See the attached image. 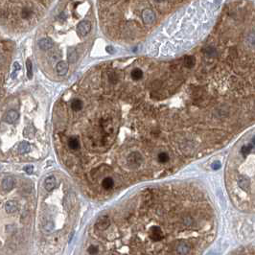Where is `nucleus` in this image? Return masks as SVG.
<instances>
[{
	"label": "nucleus",
	"instance_id": "obj_1",
	"mask_svg": "<svg viewBox=\"0 0 255 255\" xmlns=\"http://www.w3.org/2000/svg\"><path fill=\"white\" fill-rule=\"evenodd\" d=\"M52 0H0V22L14 29L35 24Z\"/></svg>",
	"mask_w": 255,
	"mask_h": 255
},
{
	"label": "nucleus",
	"instance_id": "obj_2",
	"mask_svg": "<svg viewBox=\"0 0 255 255\" xmlns=\"http://www.w3.org/2000/svg\"><path fill=\"white\" fill-rule=\"evenodd\" d=\"M127 162L131 168H138L142 163V156L138 151H133L127 156Z\"/></svg>",
	"mask_w": 255,
	"mask_h": 255
},
{
	"label": "nucleus",
	"instance_id": "obj_3",
	"mask_svg": "<svg viewBox=\"0 0 255 255\" xmlns=\"http://www.w3.org/2000/svg\"><path fill=\"white\" fill-rule=\"evenodd\" d=\"M91 30V23L83 20L77 25V33L80 36H86Z\"/></svg>",
	"mask_w": 255,
	"mask_h": 255
},
{
	"label": "nucleus",
	"instance_id": "obj_4",
	"mask_svg": "<svg viewBox=\"0 0 255 255\" xmlns=\"http://www.w3.org/2000/svg\"><path fill=\"white\" fill-rule=\"evenodd\" d=\"M18 118H19V113H18L16 110H15V109H12V110L7 111L3 116V120L8 124L15 123Z\"/></svg>",
	"mask_w": 255,
	"mask_h": 255
},
{
	"label": "nucleus",
	"instance_id": "obj_5",
	"mask_svg": "<svg viewBox=\"0 0 255 255\" xmlns=\"http://www.w3.org/2000/svg\"><path fill=\"white\" fill-rule=\"evenodd\" d=\"M54 46V41L52 39L49 38H43L39 40V47L42 51H48L52 49Z\"/></svg>",
	"mask_w": 255,
	"mask_h": 255
},
{
	"label": "nucleus",
	"instance_id": "obj_6",
	"mask_svg": "<svg viewBox=\"0 0 255 255\" xmlns=\"http://www.w3.org/2000/svg\"><path fill=\"white\" fill-rule=\"evenodd\" d=\"M109 224H110V221H109V218L107 216H102L96 221V227L100 230L107 229L109 226Z\"/></svg>",
	"mask_w": 255,
	"mask_h": 255
},
{
	"label": "nucleus",
	"instance_id": "obj_7",
	"mask_svg": "<svg viewBox=\"0 0 255 255\" xmlns=\"http://www.w3.org/2000/svg\"><path fill=\"white\" fill-rule=\"evenodd\" d=\"M150 236L154 241H161L163 239V232L160 227L153 226L150 230Z\"/></svg>",
	"mask_w": 255,
	"mask_h": 255
},
{
	"label": "nucleus",
	"instance_id": "obj_8",
	"mask_svg": "<svg viewBox=\"0 0 255 255\" xmlns=\"http://www.w3.org/2000/svg\"><path fill=\"white\" fill-rule=\"evenodd\" d=\"M4 208L8 214H14L18 210V204L15 200H9L5 203Z\"/></svg>",
	"mask_w": 255,
	"mask_h": 255
},
{
	"label": "nucleus",
	"instance_id": "obj_9",
	"mask_svg": "<svg viewBox=\"0 0 255 255\" xmlns=\"http://www.w3.org/2000/svg\"><path fill=\"white\" fill-rule=\"evenodd\" d=\"M68 68H69L68 63H66V62H64V60H60V62H59L57 63V66H56L57 73L59 76L65 75L66 73H67V71H68Z\"/></svg>",
	"mask_w": 255,
	"mask_h": 255
},
{
	"label": "nucleus",
	"instance_id": "obj_10",
	"mask_svg": "<svg viewBox=\"0 0 255 255\" xmlns=\"http://www.w3.org/2000/svg\"><path fill=\"white\" fill-rule=\"evenodd\" d=\"M57 185V179L54 175H50V177L46 178L45 181H44V187L47 191H52L55 189V187Z\"/></svg>",
	"mask_w": 255,
	"mask_h": 255
},
{
	"label": "nucleus",
	"instance_id": "obj_11",
	"mask_svg": "<svg viewBox=\"0 0 255 255\" xmlns=\"http://www.w3.org/2000/svg\"><path fill=\"white\" fill-rule=\"evenodd\" d=\"M14 185H15V180L12 177H6L2 180V188H3V190L7 191V192L13 189Z\"/></svg>",
	"mask_w": 255,
	"mask_h": 255
},
{
	"label": "nucleus",
	"instance_id": "obj_12",
	"mask_svg": "<svg viewBox=\"0 0 255 255\" xmlns=\"http://www.w3.org/2000/svg\"><path fill=\"white\" fill-rule=\"evenodd\" d=\"M18 153H19L20 155H25V154H28L30 151H31V146H30V144L26 141H22L19 143V145H18Z\"/></svg>",
	"mask_w": 255,
	"mask_h": 255
},
{
	"label": "nucleus",
	"instance_id": "obj_13",
	"mask_svg": "<svg viewBox=\"0 0 255 255\" xmlns=\"http://www.w3.org/2000/svg\"><path fill=\"white\" fill-rule=\"evenodd\" d=\"M67 59H68V62L70 63H74L77 62V59H78V53H77V51L74 49V48H70V49H68Z\"/></svg>",
	"mask_w": 255,
	"mask_h": 255
},
{
	"label": "nucleus",
	"instance_id": "obj_14",
	"mask_svg": "<svg viewBox=\"0 0 255 255\" xmlns=\"http://www.w3.org/2000/svg\"><path fill=\"white\" fill-rule=\"evenodd\" d=\"M183 63H184L185 67H187V68H193L194 66H195V63H196L195 57H193V56H186L184 58Z\"/></svg>",
	"mask_w": 255,
	"mask_h": 255
},
{
	"label": "nucleus",
	"instance_id": "obj_15",
	"mask_svg": "<svg viewBox=\"0 0 255 255\" xmlns=\"http://www.w3.org/2000/svg\"><path fill=\"white\" fill-rule=\"evenodd\" d=\"M178 251L180 254H187L189 252V245L186 242H180L178 246Z\"/></svg>",
	"mask_w": 255,
	"mask_h": 255
},
{
	"label": "nucleus",
	"instance_id": "obj_16",
	"mask_svg": "<svg viewBox=\"0 0 255 255\" xmlns=\"http://www.w3.org/2000/svg\"><path fill=\"white\" fill-rule=\"evenodd\" d=\"M114 185V181L111 178H106L102 182V186L105 190H109L111 189Z\"/></svg>",
	"mask_w": 255,
	"mask_h": 255
},
{
	"label": "nucleus",
	"instance_id": "obj_17",
	"mask_svg": "<svg viewBox=\"0 0 255 255\" xmlns=\"http://www.w3.org/2000/svg\"><path fill=\"white\" fill-rule=\"evenodd\" d=\"M83 107V103L80 99H74L71 102V108L74 111H79L81 110Z\"/></svg>",
	"mask_w": 255,
	"mask_h": 255
},
{
	"label": "nucleus",
	"instance_id": "obj_18",
	"mask_svg": "<svg viewBox=\"0 0 255 255\" xmlns=\"http://www.w3.org/2000/svg\"><path fill=\"white\" fill-rule=\"evenodd\" d=\"M204 54H205V56L206 57H208V58H214L217 56V50L215 49L214 47H211V46H208V47H206L205 49H204Z\"/></svg>",
	"mask_w": 255,
	"mask_h": 255
},
{
	"label": "nucleus",
	"instance_id": "obj_19",
	"mask_svg": "<svg viewBox=\"0 0 255 255\" xmlns=\"http://www.w3.org/2000/svg\"><path fill=\"white\" fill-rule=\"evenodd\" d=\"M23 134L27 138H33L35 136V129L32 126L26 127L23 131Z\"/></svg>",
	"mask_w": 255,
	"mask_h": 255
},
{
	"label": "nucleus",
	"instance_id": "obj_20",
	"mask_svg": "<svg viewBox=\"0 0 255 255\" xmlns=\"http://www.w3.org/2000/svg\"><path fill=\"white\" fill-rule=\"evenodd\" d=\"M143 77V72L140 68H134L131 71V78L134 81H138Z\"/></svg>",
	"mask_w": 255,
	"mask_h": 255
},
{
	"label": "nucleus",
	"instance_id": "obj_21",
	"mask_svg": "<svg viewBox=\"0 0 255 255\" xmlns=\"http://www.w3.org/2000/svg\"><path fill=\"white\" fill-rule=\"evenodd\" d=\"M68 147L71 150H78L79 147H80V143H79V140L77 138H70L68 141Z\"/></svg>",
	"mask_w": 255,
	"mask_h": 255
},
{
	"label": "nucleus",
	"instance_id": "obj_22",
	"mask_svg": "<svg viewBox=\"0 0 255 255\" xmlns=\"http://www.w3.org/2000/svg\"><path fill=\"white\" fill-rule=\"evenodd\" d=\"M26 69H27V77H28V79L31 80L33 77V65H32L31 59H29L26 60Z\"/></svg>",
	"mask_w": 255,
	"mask_h": 255
},
{
	"label": "nucleus",
	"instance_id": "obj_23",
	"mask_svg": "<svg viewBox=\"0 0 255 255\" xmlns=\"http://www.w3.org/2000/svg\"><path fill=\"white\" fill-rule=\"evenodd\" d=\"M238 182H239V185L243 188V189L246 190V187H248V180L246 178L241 177Z\"/></svg>",
	"mask_w": 255,
	"mask_h": 255
},
{
	"label": "nucleus",
	"instance_id": "obj_24",
	"mask_svg": "<svg viewBox=\"0 0 255 255\" xmlns=\"http://www.w3.org/2000/svg\"><path fill=\"white\" fill-rule=\"evenodd\" d=\"M158 160L161 163H165L169 160V155L166 153H160L158 155Z\"/></svg>",
	"mask_w": 255,
	"mask_h": 255
},
{
	"label": "nucleus",
	"instance_id": "obj_25",
	"mask_svg": "<svg viewBox=\"0 0 255 255\" xmlns=\"http://www.w3.org/2000/svg\"><path fill=\"white\" fill-rule=\"evenodd\" d=\"M253 148V146H250V145H248V146H244V147L242 148V154L244 155H247L248 154L250 153V150Z\"/></svg>",
	"mask_w": 255,
	"mask_h": 255
},
{
	"label": "nucleus",
	"instance_id": "obj_26",
	"mask_svg": "<svg viewBox=\"0 0 255 255\" xmlns=\"http://www.w3.org/2000/svg\"><path fill=\"white\" fill-rule=\"evenodd\" d=\"M19 70H20V64L18 63L17 62H15L14 63V72H13V74H12V78L15 79V77L16 76L17 71H19Z\"/></svg>",
	"mask_w": 255,
	"mask_h": 255
},
{
	"label": "nucleus",
	"instance_id": "obj_27",
	"mask_svg": "<svg viewBox=\"0 0 255 255\" xmlns=\"http://www.w3.org/2000/svg\"><path fill=\"white\" fill-rule=\"evenodd\" d=\"M117 80H118V78L116 76V73L113 72V71H111L110 73H109V82L115 83L117 82Z\"/></svg>",
	"mask_w": 255,
	"mask_h": 255
},
{
	"label": "nucleus",
	"instance_id": "obj_28",
	"mask_svg": "<svg viewBox=\"0 0 255 255\" xmlns=\"http://www.w3.org/2000/svg\"><path fill=\"white\" fill-rule=\"evenodd\" d=\"M98 252V248H97V246H90L89 248H88V253L90 254H95Z\"/></svg>",
	"mask_w": 255,
	"mask_h": 255
},
{
	"label": "nucleus",
	"instance_id": "obj_29",
	"mask_svg": "<svg viewBox=\"0 0 255 255\" xmlns=\"http://www.w3.org/2000/svg\"><path fill=\"white\" fill-rule=\"evenodd\" d=\"M24 171H25L29 175L32 174L33 173V166H30V165L29 166H25V167H24Z\"/></svg>",
	"mask_w": 255,
	"mask_h": 255
},
{
	"label": "nucleus",
	"instance_id": "obj_30",
	"mask_svg": "<svg viewBox=\"0 0 255 255\" xmlns=\"http://www.w3.org/2000/svg\"><path fill=\"white\" fill-rule=\"evenodd\" d=\"M212 168H213L214 170H218V169H220V168H221V163L219 162V161H215L213 164H212Z\"/></svg>",
	"mask_w": 255,
	"mask_h": 255
},
{
	"label": "nucleus",
	"instance_id": "obj_31",
	"mask_svg": "<svg viewBox=\"0 0 255 255\" xmlns=\"http://www.w3.org/2000/svg\"><path fill=\"white\" fill-rule=\"evenodd\" d=\"M107 51L108 53H113V48H112L111 46H107Z\"/></svg>",
	"mask_w": 255,
	"mask_h": 255
}]
</instances>
